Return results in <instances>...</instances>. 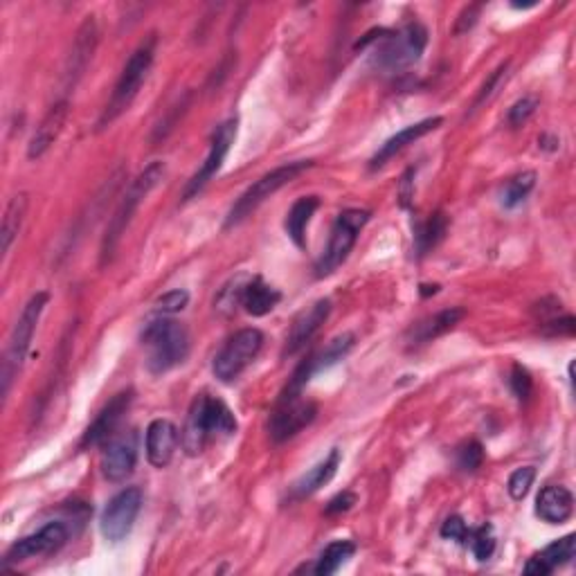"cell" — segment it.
Segmentation results:
<instances>
[{"mask_svg": "<svg viewBox=\"0 0 576 576\" xmlns=\"http://www.w3.org/2000/svg\"><path fill=\"white\" fill-rule=\"evenodd\" d=\"M574 554H576V536L567 534L563 538L554 540V543H549L543 552L531 556L525 565V574H536V576L552 574L554 570H558V567L570 563Z\"/></svg>", "mask_w": 576, "mask_h": 576, "instance_id": "cell-22", "label": "cell"}, {"mask_svg": "<svg viewBox=\"0 0 576 576\" xmlns=\"http://www.w3.org/2000/svg\"><path fill=\"white\" fill-rule=\"evenodd\" d=\"M574 513V495L567 486L549 484L536 498V516L549 525H563Z\"/></svg>", "mask_w": 576, "mask_h": 576, "instance_id": "cell-20", "label": "cell"}, {"mask_svg": "<svg viewBox=\"0 0 576 576\" xmlns=\"http://www.w3.org/2000/svg\"><path fill=\"white\" fill-rule=\"evenodd\" d=\"M448 230V216L444 212H437L432 214L430 219L421 225L419 232H417V252L419 255H426L432 248L437 246V243L444 239V234Z\"/></svg>", "mask_w": 576, "mask_h": 576, "instance_id": "cell-31", "label": "cell"}, {"mask_svg": "<svg viewBox=\"0 0 576 576\" xmlns=\"http://www.w3.org/2000/svg\"><path fill=\"white\" fill-rule=\"evenodd\" d=\"M367 45H372V54H369L372 68L394 75V72L408 70L421 59L428 45V30L417 21L399 30H374L356 45V50H365Z\"/></svg>", "mask_w": 576, "mask_h": 576, "instance_id": "cell-1", "label": "cell"}, {"mask_svg": "<svg viewBox=\"0 0 576 576\" xmlns=\"http://www.w3.org/2000/svg\"><path fill=\"white\" fill-rule=\"evenodd\" d=\"M484 462V448L480 441H466L457 448V466L464 473H475Z\"/></svg>", "mask_w": 576, "mask_h": 576, "instance_id": "cell-35", "label": "cell"}, {"mask_svg": "<svg viewBox=\"0 0 576 576\" xmlns=\"http://www.w3.org/2000/svg\"><path fill=\"white\" fill-rule=\"evenodd\" d=\"M68 536H70L68 527L63 525L61 520H52L48 525H43L39 531H34V534L16 540V543L7 549L3 565L9 567L12 563H23L36 556H48L59 552V549L68 543Z\"/></svg>", "mask_w": 576, "mask_h": 576, "instance_id": "cell-11", "label": "cell"}, {"mask_svg": "<svg viewBox=\"0 0 576 576\" xmlns=\"http://www.w3.org/2000/svg\"><path fill=\"white\" fill-rule=\"evenodd\" d=\"M356 502H358L356 493L342 491V493L336 495V498L329 500V504H327V509H324V513H327V516H338V513H347L351 507H354Z\"/></svg>", "mask_w": 576, "mask_h": 576, "instance_id": "cell-41", "label": "cell"}, {"mask_svg": "<svg viewBox=\"0 0 576 576\" xmlns=\"http://www.w3.org/2000/svg\"><path fill=\"white\" fill-rule=\"evenodd\" d=\"M318 207H320L318 196H302V198H297L291 210H288L284 228L297 248L306 246V225H309L311 216L315 214Z\"/></svg>", "mask_w": 576, "mask_h": 576, "instance_id": "cell-25", "label": "cell"}, {"mask_svg": "<svg viewBox=\"0 0 576 576\" xmlns=\"http://www.w3.org/2000/svg\"><path fill=\"white\" fill-rule=\"evenodd\" d=\"M27 205H30V201H27V194H16L7 205L3 225H0V250H3V255H7V252L12 250V243L16 241L18 232H21V225L27 214Z\"/></svg>", "mask_w": 576, "mask_h": 576, "instance_id": "cell-28", "label": "cell"}, {"mask_svg": "<svg viewBox=\"0 0 576 576\" xmlns=\"http://www.w3.org/2000/svg\"><path fill=\"white\" fill-rule=\"evenodd\" d=\"M468 531H471V529L466 527V522H464L462 516H450V518H446L444 525H441L439 534H441V538L455 540V543L464 545L466 538H468Z\"/></svg>", "mask_w": 576, "mask_h": 576, "instance_id": "cell-39", "label": "cell"}, {"mask_svg": "<svg viewBox=\"0 0 576 576\" xmlns=\"http://www.w3.org/2000/svg\"><path fill=\"white\" fill-rule=\"evenodd\" d=\"M507 66H509V63L504 61V63H500L498 70H493V72H491V77L484 81V86H482V90H480V95H477V99H475V106H480V104L484 102V99H489V97L495 93V88H498L502 75H504V72H507Z\"/></svg>", "mask_w": 576, "mask_h": 576, "instance_id": "cell-42", "label": "cell"}, {"mask_svg": "<svg viewBox=\"0 0 576 576\" xmlns=\"http://www.w3.org/2000/svg\"><path fill=\"white\" fill-rule=\"evenodd\" d=\"M354 554H356V545L351 543V540H333L331 545L324 547L318 563H315L313 567V574H318V576L336 574Z\"/></svg>", "mask_w": 576, "mask_h": 576, "instance_id": "cell-29", "label": "cell"}, {"mask_svg": "<svg viewBox=\"0 0 576 576\" xmlns=\"http://www.w3.org/2000/svg\"><path fill=\"white\" fill-rule=\"evenodd\" d=\"M178 428L169 419H156L149 423L147 437H144V448H147V459L151 466L167 468L178 448Z\"/></svg>", "mask_w": 576, "mask_h": 576, "instance_id": "cell-18", "label": "cell"}, {"mask_svg": "<svg viewBox=\"0 0 576 576\" xmlns=\"http://www.w3.org/2000/svg\"><path fill=\"white\" fill-rule=\"evenodd\" d=\"M138 466V435L133 430L113 435L104 444L102 473L108 482H124Z\"/></svg>", "mask_w": 576, "mask_h": 576, "instance_id": "cell-14", "label": "cell"}, {"mask_svg": "<svg viewBox=\"0 0 576 576\" xmlns=\"http://www.w3.org/2000/svg\"><path fill=\"white\" fill-rule=\"evenodd\" d=\"M466 543L471 545V552H473V556L477 558V561H480V563L489 561V558L495 552V531H493V525H489V522H486V525L477 527L473 531H468Z\"/></svg>", "mask_w": 576, "mask_h": 576, "instance_id": "cell-33", "label": "cell"}, {"mask_svg": "<svg viewBox=\"0 0 576 576\" xmlns=\"http://www.w3.org/2000/svg\"><path fill=\"white\" fill-rule=\"evenodd\" d=\"M234 432H237V419L228 405L216 396L198 394L187 412L180 444H183L185 455L196 457L210 446L214 437H230Z\"/></svg>", "mask_w": 576, "mask_h": 576, "instance_id": "cell-2", "label": "cell"}, {"mask_svg": "<svg viewBox=\"0 0 576 576\" xmlns=\"http://www.w3.org/2000/svg\"><path fill=\"white\" fill-rule=\"evenodd\" d=\"M534 185H536L534 171H525V174L513 176L511 180H507V185L502 187L500 203L507 207V210H513V207H518L522 201H525L531 189H534Z\"/></svg>", "mask_w": 576, "mask_h": 576, "instance_id": "cell-32", "label": "cell"}, {"mask_svg": "<svg viewBox=\"0 0 576 576\" xmlns=\"http://www.w3.org/2000/svg\"><path fill=\"white\" fill-rule=\"evenodd\" d=\"M234 138H237V120H228L221 126H216V131L212 133V140H210V151H207L203 165L198 167L192 180L187 183L183 192V201H192V198L201 192V189L210 183L216 174H219L223 160L228 158V153L232 149Z\"/></svg>", "mask_w": 576, "mask_h": 576, "instance_id": "cell-12", "label": "cell"}, {"mask_svg": "<svg viewBox=\"0 0 576 576\" xmlns=\"http://www.w3.org/2000/svg\"><path fill=\"white\" fill-rule=\"evenodd\" d=\"M162 178H165V162L156 160V162H151V165L144 167L138 174V178L133 180L129 189H126V194L122 196L120 205H117V210L113 212L111 221H108V225H106V234L102 239V266H106L108 261L113 259V252L117 250V246H120L122 234L126 232V228H129L135 210H138L144 198H147L153 189L158 187Z\"/></svg>", "mask_w": 576, "mask_h": 576, "instance_id": "cell-4", "label": "cell"}, {"mask_svg": "<svg viewBox=\"0 0 576 576\" xmlns=\"http://www.w3.org/2000/svg\"><path fill=\"white\" fill-rule=\"evenodd\" d=\"M333 304L327 297H322V300L313 302L311 306H306L304 311L297 313V318L291 324V331H288V338H286V345L282 356H295L297 351L306 347V342H309L315 333L320 331V327L324 322L329 320Z\"/></svg>", "mask_w": 576, "mask_h": 576, "instance_id": "cell-15", "label": "cell"}, {"mask_svg": "<svg viewBox=\"0 0 576 576\" xmlns=\"http://www.w3.org/2000/svg\"><path fill=\"white\" fill-rule=\"evenodd\" d=\"M441 122H444V117H428V120H421L417 124H410V126H405L403 131H399L396 135H392L390 140H387L385 144H381V149H378L374 153V158L369 160L372 162V169H378V167H383L387 160H392L396 153L403 151L408 144H414L419 138H423V135H428L432 133L435 129H439Z\"/></svg>", "mask_w": 576, "mask_h": 576, "instance_id": "cell-21", "label": "cell"}, {"mask_svg": "<svg viewBox=\"0 0 576 576\" xmlns=\"http://www.w3.org/2000/svg\"><path fill=\"white\" fill-rule=\"evenodd\" d=\"M338 466H340V450L333 448L320 464H315L311 471H306L300 480L293 484V489H291L293 498L302 500V498H309V495H313L315 491H320L324 484H329L333 477H336Z\"/></svg>", "mask_w": 576, "mask_h": 576, "instance_id": "cell-23", "label": "cell"}, {"mask_svg": "<svg viewBox=\"0 0 576 576\" xmlns=\"http://www.w3.org/2000/svg\"><path fill=\"white\" fill-rule=\"evenodd\" d=\"M547 336H574V318L572 315H563V318H554L545 324H540Z\"/></svg>", "mask_w": 576, "mask_h": 576, "instance_id": "cell-40", "label": "cell"}, {"mask_svg": "<svg viewBox=\"0 0 576 576\" xmlns=\"http://www.w3.org/2000/svg\"><path fill=\"white\" fill-rule=\"evenodd\" d=\"M261 347H264V333L259 329H241L225 342L223 349L214 356L212 372L221 383H232L255 363Z\"/></svg>", "mask_w": 576, "mask_h": 576, "instance_id": "cell-9", "label": "cell"}, {"mask_svg": "<svg viewBox=\"0 0 576 576\" xmlns=\"http://www.w3.org/2000/svg\"><path fill=\"white\" fill-rule=\"evenodd\" d=\"M189 304V293L183 291V288H174L165 295H160L156 300V311L162 315H174L180 313Z\"/></svg>", "mask_w": 576, "mask_h": 576, "instance_id": "cell-36", "label": "cell"}, {"mask_svg": "<svg viewBox=\"0 0 576 576\" xmlns=\"http://www.w3.org/2000/svg\"><path fill=\"white\" fill-rule=\"evenodd\" d=\"M250 275L248 273H239L234 275L228 284H223L219 295L214 297V309L221 315H232L243 304V293L250 284Z\"/></svg>", "mask_w": 576, "mask_h": 576, "instance_id": "cell-30", "label": "cell"}, {"mask_svg": "<svg viewBox=\"0 0 576 576\" xmlns=\"http://www.w3.org/2000/svg\"><path fill=\"white\" fill-rule=\"evenodd\" d=\"M536 108H538V97L534 95H529V97H522L518 99L516 104H513L509 108V115H507V122L516 129V126H522L525 124L531 115L536 113Z\"/></svg>", "mask_w": 576, "mask_h": 576, "instance_id": "cell-38", "label": "cell"}, {"mask_svg": "<svg viewBox=\"0 0 576 576\" xmlns=\"http://www.w3.org/2000/svg\"><path fill=\"white\" fill-rule=\"evenodd\" d=\"M464 318H466V311L459 309V306L439 311L437 315H432V318L417 324V329H414V340H417L419 345L435 340L439 336H444V333H448L450 329H455Z\"/></svg>", "mask_w": 576, "mask_h": 576, "instance_id": "cell-27", "label": "cell"}, {"mask_svg": "<svg viewBox=\"0 0 576 576\" xmlns=\"http://www.w3.org/2000/svg\"><path fill=\"white\" fill-rule=\"evenodd\" d=\"M282 300V293L273 288L270 284H266L261 277H252L250 284L246 288V293H243V309H246L250 315H255V318H264L270 311L275 309V306Z\"/></svg>", "mask_w": 576, "mask_h": 576, "instance_id": "cell-26", "label": "cell"}, {"mask_svg": "<svg viewBox=\"0 0 576 576\" xmlns=\"http://www.w3.org/2000/svg\"><path fill=\"white\" fill-rule=\"evenodd\" d=\"M480 5H468L462 14H459L457 23H455V34H464L471 30V27L477 23V18H480Z\"/></svg>", "mask_w": 576, "mask_h": 576, "instance_id": "cell-43", "label": "cell"}, {"mask_svg": "<svg viewBox=\"0 0 576 576\" xmlns=\"http://www.w3.org/2000/svg\"><path fill=\"white\" fill-rule=\"evenodd\" d=\"M142 491L138 486H126L115 493L99 516V531L108 543H122L131 534L142 509Z\"/></svg>", "mask_w": 576, "mask_h": 576, "instance_id": "cell-10", "label": "cell"}, {"mask_svg": "<svg viewBox=\"0 0 576 576\" xmlns=\"http://www.w3.org/2000/svg\"><path fill=\"white\" fill-rule=\"evenodd\" d=\"M68 113H70L68 99H61V102L50 106V111L45 113L41 124L36 126L30 144H27V158L39 160L41 156H45V153L50 151L52 144L59 140L63 126H66Z\"/></svg>", "mask_w": 576, "mask_h": 576, "instance_id": "cell-19", "label": "cell"}, {"mask_svg": "<svg viewBox=\"0 0 576 576\" xmlns=\"http://www.w3.org/2000/svg\"><path fill=\"white\" fill-rule=\"evenodd\" d=\"M534 480H536V468L534 466L516 468L507 482V491H509L511 498L516 502L525 500L527 493L531 491V486H534Z\"/></svg>", "mask_w": 576, "mask_h": 576, "instance_id": "cell-34", "label": "cell"}, {"mask_svg": "<svg viewBox=\"0 0 576 576\" xmlns=\"http://www.w3.org/2000/svg\"><path fill=\"white\" fill-rule=\"evenodd\" d=\"M315 414H318V405L315 403L302 401L300 396H291V399L282 396L268 423L270 439H273L275 444H282V441L295 437L297 432L309 426L315 419Z\"/></svg>", "mask_w": 576, "mask_h": 576, "instance_id": "cell-13", "label": "cell"}, {"mask_svg": "<svg viewBox=\"0 0 576 576\" xmlns=\"http://www.w3.org/2000/svg\"><path fill=\"white\" fill-rule=\"evenodd\" d=\"M356 347V336L354 333H340V336L333 338L327 347H324L322 351H318V354H313L304 360V363L300 365L302 372L306 374V378L311 381V376L313 374H318L322 372V369H329L333 367L336 363H340L342 358H347L349 356V351Z\"/></svg>", "mask_w": 576, "mask_h": 576, "instance_id": "cell-24", "label": "cell"}, {"mask_svg": "<svg viewBox=\"0 0 576 576\" xmlns=\"http://www.w3.org/2000/svg\"><path fill=\"white\" fill-rule=\"evenodd\" d=\"M131 401H133V392L131 390L115 394L113 399L104 405L102 412L97 414V419L86 428L84 437H81V448L106 444V441L115 435L117 423L122 421L124 412L129 410Z\"/></svg>", "mask_w": 576, "mask_h": 576, "instance_id": "cell-16", "label": "cell"}, {"mask_svg": "<svg viewBox=\"0 0 576 576\" xmlns=\"http://www.w3.org/2000/svg\"><path fill=\"white\" fill-rule=\"evenodd\" d=\"M48 300H50V295L45 291L32 295V300L25 304L21 318H18L14 324L12 336H9V345L5 351V360H3V396H7L14 376L18 374V369L23 367V360L27 356V351H30V342L34 338L36 324H39L41 313L45 306H48Z\"/></svg>", "mask_w": 576, "mask_h": 576, "instance_id": "cell-6", "label": "cell"}, {"mask_svg": "<svg viewBox=\"0 0 576 576\" xmlns=\"http://www.w3.org/2000/svg\"><path fill=\"white\" fill-rule=\"evenodd\" d=\"M140 338L149 351L147 369L156 376L183 365L192 349V338L185 324L171 318H156L144 324Z\"/></svg>", "mask_w": 576, "mask_h": 576, "instance_id": "cell-3", "label": "cell"}, {"mask_svg": "<svg viewBox=\"0 0 576 576\" xmlns=\"http://www.w3.org/2000/svg\"><path fill=\"white\" fill-rule=\"evenodd\" d=\"M99 41V30H97V21L95 16H86V21L81 23L77 30L75 43H72V52L68 57V66L66 72H63V79H66V88L72 90L77 86V81L84 75L90 59H93V52L97 48Z\"/></svg>", "mask_w": 576, "mask_h": 576, "instance_id": "cell-17", "label": "cell"}, {"mask_svg": "<svg viewBox=\"0 0 576 576\" xmlns=\"http://www.w3.org/2000/svg\"><path fill=\"white\" fill-rule=\"evenodd\" d=\"M509 385L513 394H516V399L520 403H527L531 390H534V381H531L529 372L522 365H513L511 367V378H509Z\"/></svg>", "mask_w": 576, "mask_h": 576, "instance_id": "cell-37", "label": "cell"}, {"mask_svg": "<svg viewBox=\"0 0 576 576\" xmlns=\"http://www.w3.org/2000/svg\"><path fill=\"white\" fill-rule=\"evenodd\" d=\"M153 59H156V34H151L147 41H142L129 57V61H126L122 75L115 84L113 95L111 99H108L102 117H99L97 129H106V126H111L117 117H120L126 108L133 104V99L138 97L144 79L149 77Z\"/></svg>", "mask_w": 576, "mask_h": 576, "instance_id": "cell-5", "label": "cell"}, {"mask_svg": "<svg viewBox=\"0 0 576 576\" xmlns=\"http://www.w3.org/2000/svg\"><path fill=\"white\" fill-rule=\"evenodd\" d=\"M369 216L372 214L367 210H345L338 214V219L331 228L327 248H324L322 257L318 259V264H315V277H329L333 270L342 266V261L349 257L351 248L356 246L358 234L367 225Z\"/></svg>", "mask_w": 576, "mask_h": 576, "instance_id": "cell-8", "label": "cell"}, {"mask_svg": "<svg viewBox=\"0 0 576 576\" xmlns=\"http://www.w3.org/2000/svg\"><path fill=\"white\" fill-rule=\"evenodd\" d=\"M313 165L311 160H297V162H288V165L277 167L273 171H268L266 176H261L257 183H252L246 192H243L234 205L230 207L228 219H225V228H232V225H239L246 216H250L257 207L266 201V198L279 192L284 185L291 183L297 176L302 174Z\"/></svg>", "mask_w": 576, "mask_h": 576, "instance_id": "cell-7", "label": "cell"}]
</instances>
